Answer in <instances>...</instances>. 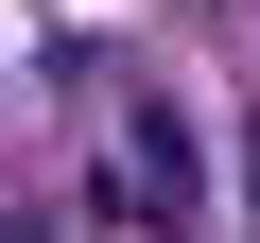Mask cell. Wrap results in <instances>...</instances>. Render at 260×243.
Listing matches in <instances>:
<instances>
[{
	"label": "cell",
	"instance_id": "7a4b0ae2",
	"mask_svg": "<svg viewBox=\"0 0 260 243\" xmlns=\"http://www.w3.org/2000/svg\"><path fill=\"white\" fill-rule=\"evenodd\" d=\"M0 243H52V208H0Z\"/></svg>",
	"mask_w": 260,
	"mask_h": 243
},
{
	"label": "cell",
	"instance_id": "6da1fadb",
	"mask_svg": "<svg viewBox=\"0 0 260 243\" xmlns=\"http://www.w3.org/2000/svg\"><path fill=\"white\" fill-rule=\"evenodd\" d=\"M121 226H156V243L208 226V157H191V104L174 87H121Z\"/></svg>",
	"mask_w": 260,
	"mask_h": 243
},
{
	"label": "cell",
	"instance_id": "3957f363",
	"mask_svg": "<svg viewBox=\"0 0 260 243\" xmlns=\"http://www.w3.org/2000/svg\"><path fill=\"white\" fill-rule=\"evenodd\" d=\"M243 174H260V104H243Z\"/></svg>",
	"mask_w": 260,
	"mask_h": 243
}]
</instances>
